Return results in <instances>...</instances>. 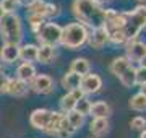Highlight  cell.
<instances>
[{"label":"cell","instance_id":"603a6c76","mask_svg":"<svg viewBox=\"0 0 146 138\" xmlns=\"http://www.w3.org/2000/svg\"><path fill=\"white\" fill-rule=\"evenodd\" d=\"M62 115H63V112H55V111H52L50 120H49V123H47V128H46V133H47V135H54V133L58 130V127H60V120H62Z\"/></svg>","mask_w":146,"mask_h":138},{"label":"cell","instance_id":"52a82bcc","mask_svg":"<svg viewBox=\"0 0 146 138\" xmlns=\"http://www.w3.org/2000/svg\"><path fill=\"white\" fill-rule=\"evenodd\" d=\"M101 88H102V80H101L99 75L96 73H88L81 78V85H80V90L83 91V94H96L99 93Z\"/></svg>","mask_w":146,"mask_h":138},{"label":"cell","instance_id":"1f68e13d","mask_svg":"<svg viewBox=\"0 0 146 138\" xmlns=\"http://www.w3.org/2000/svg\"><path fill=\"white\" fill-rule=\"evenodd\" d=\"M135 83L140 86L146 83V68H143V67L135 68Z\"/></svg>","mask_w":146,"mask_h":138},{"label":"cell","instance_id":"b9f144b4","mask_svg":"<svg viewBox=\"0 0 146 138\" xmlns=\"http://www.w3.org/2000/svg\"><path fill=\"white\" fill-rule=\"evenodd\" d=\"M138 2H146V0H138Z\"/></svg>","mask_w":146,"mask_h":138},{"label":"cell","instance_id":"30bf717a","mask_svg":"<svg viewBox=\"0 0 146 138\" xmlns=\"http://www.w3.org/2000/svg\"><path fill=\"white\" fill-rule=\"evenodd\" d=\"M107 42H109V33H107V29L104 26L96 28V29H93L89 33L88 44L93 49H102Z\"/></svg>","mask_w":146,"mask_h":138},{"label":"cell","instance_id":"4316f807","mask_svg":"<svg viewBox=\"0 0 146 138\" xmlns=\"http://www.w3.org/2000/svg\"><path fill=\"white\" fill-rule=\"evenodd\" d=\"M109 33V41L114 42L115 46H123L127 44V37L123 34V29H115V31H107Z\"/></svg>","mask_w":146,"mask_h":138},{"label":"cell","instance_id":"5b68a950","mask_svg":"<svg viewBox=\"0 0 146 138\" xmlns=\"http://www.w3.org/2000/svg\"><path fill=\"white\" fill-rule=\"evenodd\" d=\"M60 37H62V26H58L57 23L46 21L36 31V39L39 41L41 46L55 47L57 44H60Z\"/></svg>","mask_w":146,"mask_h":138},{"label":"cell","instance_id":"ffe728a7","mask_svg":"<svg viewBox=\"0 0 146 138\" xmlns=\"http://www.w3.org/2000/svg\"><path fill=\"white\" fill-rule=\"evenodd\" d=\"M55 55V49L52 46H39L37 47V62L41 64H49Z\"/></svg>","mask_w":146,"mask_h":138},{"label":"cell","instance_id":"8992f818","mask_svg":"<svg viewBox=\"0 0 146 138\" xmlns=\"http://www.w3.org/2000/svg\"><path fill=\"white\" fill-rule=\"evenodd\" d=\"M29 90H33L37 94H49L54 91V80L49 76V75H36L29 83Z\"/></svg>","mask_w":146,"mask_h":138},{"label":"cell","instance_id":"d6a6232c","mask_svg":"<svg viewBox=\"0 0 146 138\" xmlns=\"http://www.w3.org/2000/svg\"><path fill=\"white\" fill-rule=\"evenodd\" d=\"M58 15V7L55 5V3H49L47 2V5H46V20L47 18H52V16Z\"/></svg>","mask_w":146,"mask_h":138},{"label":"cell","instance_id":"7c38bea8","mask_svg":"<svg viewBox=\"0 0 146 138\" xmlns=\"http://www.w3.org/2000/svg\"><path fill=\"white\" fill-rule=\"evenodd\" d=\"M29 90V85L25 83V81L18 80V78H10L8 81V88H7V93L13 98H21V96H25Z\"/></svg>","mask_w":146,"mask_h":138},{"label":"cell","instance_id":"74e56055","mask_svg":"<svg viewBox=\"0 0 146 138\" xmlns=\"http://www.w3.org/2000/svg\"><path fill=\"white\" fill-rule=\"evenodd\" d=\"M140 93H141L143 96H146V83H145V85H141V88H140Z\"/></svg>","mask_w":146,"mask_h":138},{"label":"cell","instance_id":"4dcf8cb0","mask_svg":"<svg viewBox=\"0 0 146 138\" xmlns=\"http://www.w3.org/2000/svg\"><path fill=\"white\" fill-rule=\"evenodd\" d=\"M28 21H29V25H31V28H33V31L36 33L39 28L46 23V20L44 18H41V16H36V15H29V18H28Z\"/></svg>","mask_w":146,"mask_h":138},{"label":"cell","instance_id":"d6986e66","mask_svg":"<svg viewBox=\"0 0 146 138\" xmlns=\"http://www.w3.org/2000/svg\"><path fill=\"white\" fill-rule=\"evenodd\" d=\"M89 130L96 137H102L109 132V119H93L89 123Z\"/></svg>","mask_w":146,"mask_h":138},{"label":"cell","instance_id":"60d3db41","mask_svg":"<svg viewBox=\"0 0 146 138\" xmlns=\"http://www.w3.org/2000/svg\"><path fill=\"white\" fill-rule=\"evenodd\" d=\"M3 15H5V11L2 10V7H0V20H2V18H3Z\"/></svg>","mask_w":146,"mask_h":138},{"label":"cell","instance_id":"f35d334b","mask_svg":"<svg viewBox=\"0 0 146 138\" xmlns=\"http://www.w3.org/2000/svg\"><path fill=\"white\" fill-rule=\"evenodd\" d=\"M94 2H96V3H99V5H102V3H106V2H107V0H94Z\"/></svg>","mask_w":146,"mask_h":138},{"label":"cell","instance_id":"484cf974","mask_svg":"<svg viewBox=\"0 0 146 138\" xmlns=\"http://www.w3.org/2000/svg\"><path fill=\"white\" fill-rule=\"evenodd\" d=\"M89 109H91V101H89L86 96H83L80 101H76L73 111H76L78 114H81V115L84 117V115H88V114H89Z\"/></svg>","mask_w":146,"mask_h":138},{"label":"cell","instance_id":"9a60e30c","mask_svg":"<svg viewBox=\"0 0 146 138\" xmlns=\"http://www.w3.org/2000/svg\"><path fill=\"white\" fill-rule=\"evenodd\" d=\"M36 68H34V65L33 64H23L16 68V78L21 81H25V83H29V81L36 76Z\"/></svg>","mask_w":146,"mask_h":138},{"label":"cell","instance_id":"4fadbf2b","mask_svg":"<svg viewBox=\"0 0 146 138\" xmlns=\"http://www.w3.org/2000/svg\"><path fill=\"white\" fill-rule=\"evenodd\" d=\"M130 67H131V62L125 57V55H122V57H115L114 60L110 62L109 70H110V73L115 75V76L119 78L120 75L123 73V72H127Z\"/></svg>","mask_w":146,"mask_h":138},{"label":"cell","instance_id":"ac0fdd59","mask_svg":"<svg viewBox=\"0 0 146 138\" xmlns=\"http://www.w3.org/2000/svg\"><path fill=\"white\" fill-rule=\"evenodd\" d=\"M89 70H91V65H89V60L88 58H83V57H78L75 58L70 65V72L73 73L80 75V76H84V75L89 73Z\"/></svg>","mask_w":146,"mask_h":138},{"label":"cell","instance_id":"cb8c5ba5","mask_svg":"<svg viewBox=\"0 0 146 138\" xmlns=\"http://www.w3.org/2000/svg\"><path fill=\"white\" fill-rule=\"evenodd\" d=\"M68 119V122H70V125L73 127V130L76 132V130H80V128L84 125V117L81 115V114H78L76 111H72L68 112V114H65Z\"/></svg>","mask_w":146,"mask_h":138},{"label":"cell","instance_id":"3957f363","mask_svg":"<svg viewBox=\"0 0 146 138\" xmlns=\"http://www.w3.org/2000/svg\"><path fill=\"white\" fill-rule=\"evenodd\" d=\"M89 31L88 28L83 26L81 23H70L65 28H62V37H60V44L63 47L76 50L81 46L88 42Z\"/></svg>","mask_w":146,"mask_h":138},{"label":"cell","instance_id":"8d00e7d4","mask_svg":"<svg viewBox=\"0 0 146 138\" xmlns=\"http://www.w3.org/2000/svg\"><path fill=\"white\" fill-rule=\"evenodd\" d=\"M140 67H143V68H146V55L140 60Z\"/></svg>","mask_w":146,"mask_h":138},{"label":"cell","instance_id":"f1b7e54d","mask_svg":"<svg viewBox=\"0 0 146 138\" xmlns=\"http://www.w3.org/2000/svg\"><path fill=\"white\" fill-rule=\"evenodd\" d=\"M146 127V119L141 115H136L130 120V128L131 130H138V132H143Z\"/></svg>","mask_w":146,"mask_h":138},{"label":"cell","instance_id":"e575fe53","mask_svg":"<svg viewBox=\"0 0 146 138\" xmlns=\"http://www.w3.org/2000/svg\"><path fill=\"white\" fill-rule=\"evenodd\" d=\"M52 137H55V138H70L72 135H70V133H67V132H63V130H57Z\"/></svg>","mask_w":146,"mask_h":138},{"label":"cell","instance_id":"9c48e42d","mask_svg":"<svg viewBox=\"0 0 146 138\" xmlns=\"http://www.w3.org/2000/svg\"><path fill=\"white\" fill-rule=\"evenodd\" d=\"M50 115H52V111H49V109H36V111H33L31 115H29V123H31V127H34L36 130L46 132L47 123L50 120Z\"/></svg>","mask_w":146,"mask_h":138},{"label":"cell","instance_id":"83f0119b","mask_svg":"<svg viewBox=\"0 0 146 138\" xmlns=\"http://www.w3.org/2000/svg\"><path fill=\"white\" fill-rule=\"evenodd\" d=\"M46 5H47V2H44V0H37L34 5L29 7V15L41 16V18L46 20Z\"/></svg>","mask_w":146,"mask_h":138},{"label":"cell","instance_id":"e0dca14e","mask_svg":"<svg viewBox=\"0 0 146 138\" xmlns=\"http://www.w3.org/2000/svg\"><path fill=\"white\" fill-rule=\"evenodd\" d=\"M81 78L80 75L73 73V72H67V73L62 76V86L67 91H73V90H80V85H81Z\"/></svg>","mask_w":146,"mask_h":138},{"label":"cell","instance_id":"d590c367","mask_svg":"<svg viewBox=\"0 0 146 138\" xmlns=\"http://www.w3.org/2000/svg\"><path fill=\"white\" fill-rule=\"evenodd\" d=\"M37 0H18V3L20 5H23V7H26V8H29L31 5H34Z\"/></svg>","mask_w":146,"mask_h":138},{"label":"cell","instance_id":"44dd1931","mask_svg":"<svg viewBox=\"0 0 146 138\" xmlns=\"http://www.w3.org/2000/svg\"><path fill=\"white\" fill-rule=\"evenodd\" d=\"M130 109L136 112H145L146 111V96H143L141 93H136L135 96H131L130 101H128Z\"/></svg>","mask_w":146,"mask_h":138},{"label":"cell","instance_id":"7a4b0ae2","mask_svg":"<svg viewBox=\"0 0 146 138\" xmlns=\"http://www.w3.org/2000/svg\"><path fill=\"white\" fill-rule=\"evenodd\" d=\"M0 36L5 44L20 46L23 39V25L16 13H5L0 20Z\"/></svg>","mask_w":146,"mask_h":138},{"label":"cell","instance_id":"ba28073f","mask_svg":"<svg viewBox=\"0 0 146 138\" xmlns=\"http://www.w3.org/2000/svg\"><path fill=\"white\" fill-rule=\"evenodd\" d=\"M125 50H127L125 57L130 60L131 64L133 62H138L140 64V60L146 55V42H141L138 39L130 41V42L125 44Z\"/></svg>","mask_w":146,"mask_h":138},{"label":"cell","instance_id":"5bb4252c","mask_svg":"<svg viewBox=\"0 0 146 138\" xmlns=\"http://www.w3.org/2000/svg\"><path fill=\"white\" fill-rule=\"evenodd\" d=\"M89 115H93V119H107L110 115V106L104 101L91 102Z\"/></svg>","mask_w":146,"mask_h":138},{"label":"cell","instance_id":"2e32d148","mask_svg":"<svg viewBox=\"0 0 146 138\" xmlns=\"http://www.w3.org/2000/svg\"><path fill=\"white\" fill-rule=\"evenodd\" d=\"M20 58L25 64H33L37 60V46L34 44H25L20 47Z\"/></svg>","mask_w":146,"mask_h":138},{"label":"cell","instance_id":"836d02e7","mask_svg":"<svg viewBox=\"0 0 146 138\" xmlns=\"http://www.w3.org/2000/svg\"><path fill=\"white\" fill-rule=\"evenodd\" d=\"M8 81H10V78H8L5 73H2V72H0V94L7 93V88H8Z\"/></svg>","mask_w":146,"mask_h":138},{"label":"cell","instance_id":"d4e9b609","mask_svg":"<svg viewBox=\"0 0 146 138\" xmlns=\"http://www.w3.org/2000/svg\"><path fill=\"white\" fill-rule=\"evenodd\" d=\"M119 80H120V83L125 86V88H133V86L136 85V83H135V68L130 67L127 72H123V73L120 75Z\"/></svg>","mask_w":146,"mask_h":138},{"label":"cell","instance_id":"7402d4cb","mask_svg":"<svg viewBox=\"0 0 146 138\" xmlns=\"http://www.w3.org/2000/svg\"><path fill=\"white\" fill-rule=\"evenodd\" d=\"M76 98L72 94V93H67L65 96L60 98V109H62L63 114H68V112H72L75 109V104H76Z\"/></svg>","mask_w":146,"mask_h":138},{"label":"cell","instance_id":"ab89813d","mask_svg":"<svg viewBox=\"0 0 146 138\" xmlns=\"http://www.w3.org/2000/svg\"><path fill=\"white\" fill-rule=\"evenodd\" d=\"M140 138H146V128L141 132V135H140Z\"/></svg>","mask_w":146,"mask_h":138},{"label":"cell","instance_id":"f546056e","mask_svg":"<svg viewBox=\"0 0 146 138\" xmlns=\"http://www.w3.org/2000/svg\"><path fill=\"white\" fill-rule=\"evenodd\" d=\"M18 0H2L0 2V7L5 13H15L16 8H18Z\"/></svg>","mask_w":146,"mask_h":138},{"label":"cell","instance_id":"277c9868","mask_svg":"<svg viewBox=\"0 0 146 138\" xmlns=\"http://www.w3.org/2000/svg\"><path fill=\"white\" fill-rule=\"evenodd\" d=\"M125 26L123 34L127 37V42L135 41L143 28H146V5H138L131 11H125Z\"/></svg>","mask_w":146,"mask_h":138},{"label":"cell","instance_id":"6da1fadb","mask_svg":"<svg viewBox=\"0 0 146 138\" xmlns=\"http://www.w3.org/2000/svg\"><path fill=\"white\" fill-rule=\"evenodd\" d=\"M73 13L83 26L96 29L104 26V8L94 0H73Z\"/></svg>","mask_w":146,"mask_h":138},{"label":"cell","instance_id":"8fae6325","mask_svg":"<svg viewBox=\"0 0 146 138\" xmlns=\"http://www.w3.org/2000/svg\"><path fill=\"white\" fill-rule=\"evenodd\" d=\"M20 58V46L13 44H3L0 47V60L5 64H13Z\"/></svg>","mask_w":146,"mask_h":138}]
</instances>
